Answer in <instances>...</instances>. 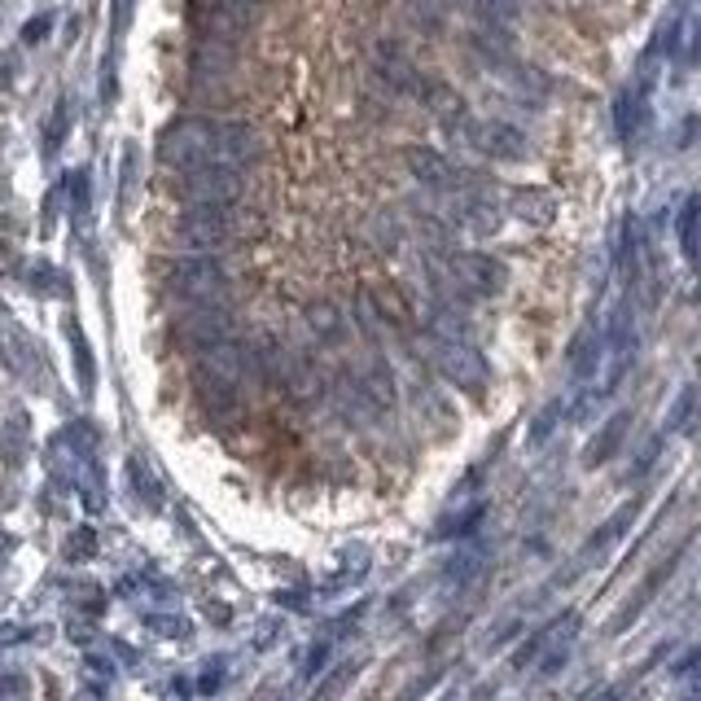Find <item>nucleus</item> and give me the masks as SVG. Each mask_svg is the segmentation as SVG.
<instances>
[{"label": "nucleus", "instance_id": "nucleus-1", "mask_svg": "<svg viewBox=\"0 0 701 701\" xmlns=\"http://www.w3.org/2000/svg\"><path fill=\"white\" fill-rule=\"evenodd\" d=\"M259 154V132L237 118L211 115H180L158 132V158L167 167H189V163H233L245 167Z\"/></svg>", "mask_w": 701, "mask_h": 701}, {"label": "nucleus", "instance_id": "nucleus-2", "mask_svg": "<svg viewBox=\"0 0 701 701\" xmlns=\"http://www.w3.org/2000/svg\"><path fill=\"white\" fill-rule=\"evenodd\" d=\"M435 285L443 294V303H478V299H495L509 285V268L486 254V250H452L443 245L435 259Z\"/></svg>", "mask_w": 701, "mask_h": 701}, {"label": "nucleus", "instance_id": "nucleus-3", "mask_svg": "<svg viewBox=\"0 0 701 701\" xmlns=\"http://www.w3.org/2000/svg\"><path fill=\"white\" fill-rule=\"evenodd\" d=\"M250 233H259V216L250 207H241V198H233V202H185V211L176 220V237L193 250H220V245H233Z\"/></svg>", "mask_w": 701, "mask_h": 701}, {"label": "nucleus", "instance_id": "nucleus-4", "mask_svg": "<svg viewBox=\"0 0 701 701\" xmlns=\"http://www.w3.org/2000/svg\"><path fill=\"white\" fill-rule=\"evenodd\" d=\"M430 359H435V368H439L457 390H465L469 399H482V395H486V386H491V364H486V355L473 347L465 334L430 329Z\"/></svg>", "mask_w": 701, "mask_h": 701}, {"label": "nucleus", "instance_id": "nucleus-5", "mask_svg": "<svg viewBox=\"0 0 701 701\" xmlns=\"http://www.w3.org/2000/svg\"><path fill=\"white\" fill-rule=\"evenodd\" d=\"M263 0H189L185 18L202 44H233L259 27Z\"/></svg>", "mask_w": 701, "mask_h": 701}, {"label": "nucleus", "instance_id": "nucleus-6", "mask_svg": "<svg viewBox=\"0 0 701 701\" xmlns=\"http://www.w3.org/2000/svg\"><path fill=\"white\" fill-rule=\"evenodd\" d=\"M167 171H171V193L180 202H233L245 193V176L233 163H189Z\"/></svg>", "mask_w": 701, "mask_h": 701}, {"label": "nucleus", "instance_id": "nucleus-7", "mask_svg": "<svg viewBox=\"0 0 701 701\" xmlns=\"http://www.w3.org/2000/svg\"><path fill=\"white\" fill-rule=\"evenodd\" d=\"M167 290L185 303H216L229 290V268L216 254H180L167 263Z\"/></svg>", "mask_w": 701, "mask_h": 701}, {"label": "nucleus", "instance_id": "nucleus-8", "mask_svg": "<svg viewBox=\"0 0 701 701\" xmlns=\"http://www.w3.org/2000/svg\"><path fill=\"white\" fill-rule=\"evenodd\" d=\"M373 75L395 93V97H408V102H421V106H430V97H435V88H439V80H430L399 44H390V40H381L377 49H373Z\"/></svg>", "mask_w": 701, "mask_h": 701}, {"label": "nucleus", "instance_id": "nucleus-9", "mask_svg": "<svg viewBox=\"0 0 701 701\" xmlns=\"http://www.w3.org/2000/svg\"><path fill=\"white\" fill-rule=\"evenodd\" d=\"M404 163H408L412 180H417L421 189L439 193V198L461 193V189H469V185H478V171L452 163L448 154H439V149H430V145H408V149H404Z\"/></svg>", "mask_w": 701, "mask_h": 701}, {"label": "nucleus", "instance_id": "nucleus-10", "mask_svg": "<svg viewBox=\"0 0 701 701\" xmlns=\"http://www.w3.org/2000/svg\"><path fill=\"white\" fill-rule=\"evenodd\" d=\"M689 544H693V540L684 535V540H680V544H676V548H671V553H667V557H662V562L649 571V575H645V579H640V584L631 587V596L622 600V609L609 618V636H622V631H631V627L640 622V614H645V609L658 600V592L676 579V571H680V562H684Z\"/></svg>", "mask_w": 701, "mask_h": 701}, {"label": "nucleus", "instance_id": "nucleus-11", "mask_svg": "<svg viewBox=\"0 0 701 701\" xmlns=\"http://www.w3.org/2000/svg\"><path fill=\"white\" fill-rule=\"evenodd\" d=\"M640 509H645V495H631V500H622L592 535L584 540V548L575 553V575H584V571H592V566H605V557L627 540V531L640 522Z\"/></svg>", "mask_w": 701, "mask_h": 701}, {"label": "nucleus", "instance_id": "nucleus-12", "mask_svg": "<svg viewBox=\"0 0 701 701\" xmlns=\"http://www.w3.org/2000/svg\"><path fill=\"white\" fill-rule=\"evenodd\" d=\"M171 334H176L180 347L193 350V355H202V350H211V347H220V343H229V338H237L233 316H229L224 307H216V303H193L185 316H176Z\"/></svg>", "mask_w": 701, "mask_h": 701}, {"label": "nucleus", "instance_id": "nucleus-13", "mask_svg": "<svg viewBox=\"0 0 701 701\" xmlns=\"http://www.w3.org/2000/svg\"><path fill=\"white\" fill-rule=\"evenodd\" d=\"M443 202H448L443 220H448L452 229H461V233L495 237L500 229H504V211H500V202H495L491 193H482L478 185H469V189H461V193H448Z\"/></svg>", "mask_w": 701, "mask_h": 701}, {"label": "nucleus", "instance_id": "nucleus-14", "mask_svg": "<svg viewBox=\"0 0 701 701\" xmlns=\"http://www.w3.org/2000/svg\"><path fill=\"white\" fill-rule=\"evenodd\" d=\"M600 355H605V329H600L596 321H587L584 329L571 338V350H566V368H571L575 390H584V386L596 381V373H600Z\"/></svg>", "mask_w": 701, "mask_h": 701}, {"label": "nucleus", "instance_id": "nucleus-15", "mask_svg": "<svg viewBox=\"0 0 701 701\" xmlns=\"http://www.w3.org/2000/svg\"><path fill=\"white\" fill-rule=\"evenodd\" d=\"M631 412L622 408V412H614V417H605V426L587 439V448H584V469H600V465H609L618 452H622V443H627V435H631Z\"/></svg>", "mask_w": 701, "mask_h": 701}, {"label": "nucleus", "instance_id": "nucleus-16", "mask_svg": "<svg viewBox=\"0 0 701 701\" xmlns=\"http://www.w3.org/2000/svg\"><path fill=\"white\" fill-rule=\"evenodd\" d=\"M509 211L522 220V224H535V229H548L553 216H557V198L540 185H522L509 193Z\"/></svg>", "mask_w": 701, "mask_h": 701}, {"label": "nucleus", "instance_id": "nucleus-17", "mask_svg": "<svg viewBox=\"0 0 701 701\" xmlns=\"http://www.w3.org/2000/svg\"><path fill=\"white\" fill-rule=\"evenodd\" d=\"M482 575H486V548H478V544L457 548V553L443 562V584L452 587V592H469Z\"/></svg>", "mask_w": 701, "mask_h": 701}, {"label": "nucleus", "instance_id": "nucleus-18", "mask_svg": "<svg viewBox=\"0 0 701 701\" xmlns=\"http://www.w3.org/2000/svg\"><path fill=\"white\" fill-rule=\"evenodd\" d=\"M132 9H136V0H111V49L102 62V102H115V53L123 44V31L132 27Z\"/></svg>", "mask_w": 701, "mask_h": 701}, {"label": "nucleus", "instance_id": "nucleus-19", "mask_svg": "<svg viewBox=\"0 0 701 701\" xmlns=\"http://www.w3.org/2000/svg\"><path fill=\"white\" fill-rule=\"evenodd\" d=\"M676 241L684 263H701V193H689L676 211Z\"/></svg>", "mask_w": 701, "mask_h": 701}, {"label": "nucleus", "instance_id": "nucleus-20", "mask_svg": "<svg viewBox=\"0 0 701 701\" xmlns=\"http://www.w3.org/2000/svg\"><path fill=\"white\" fill-rule=\"evenodd\" d=\"M461 4L491 31H513L522 18V0H461Z\"/></svg>", "mask_w": 701, "mask_h": 701}, {"label": "nucleus", "instance_id": "nucleus-21", "mask_svg": "<svg viewBox=\"0 0 701 701\" xmlns=\"http://www.w3.org/2000/svg\"><path fill=\"white\" fill-rule=\"evenodd\" d=\"M486 522V500H473L461 513H448L439 526H435V540H469L478 526Z\"/></svg>", "mask_w": 701, "mask_h": 701}, {"label": "nucleus", "instance_id": "nucleus-22", "mask_svg": "<svg viewBox=\"0 0 701 701\" xmlns=\"http://www.w3.org/2000/svg\"><path fill=\"white\" fill-rule=\"evenodd\" d=\"M698 408H701V381H689V386L676 395L671 412H667V435H689V430H693Z\"/></svg>", "mask_w": 701, "mask_h": 701}, {"label": "nucleus", "instance_id": "nucleus-23", "mask_svg": "<svg viewBox=\"0 0 701 701\" xmlns=\"http://www.w3.org/2000/svg\"><path fill=\"white\" fill-rule=\"evenodd\" d=\"M548 631H553V618L544 622V627H535L517 649H513V658H509V667L513 671H531L535 662H540V653H544V645H548Z\"/></svg>", "mask_w": 701, "mask_h": 701}, {"label": "nucleus", "instance_id": "nucleus-24", "mask_svg": "<svg viewBox=\"0 0 701 701\" xmlns=\"http://www.w3.org/2000/svg\"><path fill=\"white\" fill-rule=\"evenodd\" d=\"M307 312H312L307 321H312V329H316L321 338L343 343V334H347V329H343V316H338V307H334V303H312Z\"/></svg>", "mask_w": 701, "mask_h": 701}, {"label": "nucleus", "instance_id": "nucleus-25", "mask_svg": "<svg viewBox=\"0 0 701 701\" xmlns=\"http://www.w3.org/2000/svg\"><path fill=\"white\" fill-rule=\"evenodd\" d=\"M566 412H571V404H566L562 395H557V399H548V404H544V412L531 421V435H526V439H531V443H544V439L562 426V417H566Z\"/></svg>", "mask_w": 701, "mask_h": 701}, {"label": "nucleus", "instance_id": "nucleus-26", "mask_svg": "<svg viewBox=\"0 0 701 701\" xmlns=\"http://www.w3.org/2000/svg\"><path fill=\"white\" fill-rule=\"evenodd\" d=\"M662 448H667V435H653V439L645 443L640 461H636V465H631V473H627V482H645V478H649V469L662 461Z\"/></svg>", "mask_w": 701, "mask_h": 701}, {"label": "nucleus", "instance_id": "nucleus-27", "mask_svg": "<svg viewBox=\"0 0 701 701\" xmlns=\"http://www.w3.org/2000/svg\"><path fill=\"white\" fill-rule=\"evenodd\" d=\"M71 343H75V368L84 377V390H93V359H88V347H84V334L71 329Z\"/></svg>", "mask_w": 701, "mask_h": 701}, {"label": "nucleus", "instance_id": "nucleus-28", "mask_svg": "<svg viewBox=\"0 0 701 701\" xmlns=\"http://www.w3.org/2000/svg\"><path fill=\"white\" fill-rule=\"evenodd\" d=\"M66 127H71V106H66V102H57V111H53V123H49V154H53V149L62 145Z\"/></svg>", "mask_w": 701, "mask_h": 701}, {"label": "nucleus", "instance_id": "nucleus-29", "mask_svg": "<svg viewBox=\"0 0 701 701\" xmlns=\"http://www.w3.org/2000/svg\"><path fill=\"white\" fill-rule=\"evenodd\" d=\"M49 27H53V18H49V13L31 18V22L22 27V44H35V40H44V35H49Z\"/></svg>", "mask_w": 701, "mask_h": 701}]
</instances>
